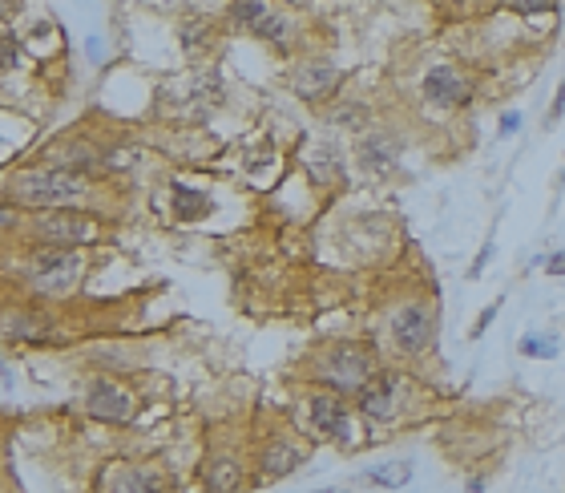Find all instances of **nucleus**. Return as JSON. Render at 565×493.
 Returning <instances> with one entry per match:
<instances>
[{"label":"nucleus","instance_id":"nucleus-6","mask_svg":"<svg viewBox=\"0 0 565 493\" xmlns=\"http://www.w3.org/2000/svg\"><path fill=\"white\" fill-rule=\"evenodd\" d=\"M424 93L436 105H461L468 97V81L456 73V69H448V65H436V69H428V77H424Z\"/></svg>","mask_w":565,"mask_h":493},{"label":"nucleus","instance_id":"nucleus-14","mask_svg":"<svg viewBox=\"0 0 565 493\" xmlns=\"http://www.w3.org/2000/svg\"><path fill=\"white\" fill-rule=\"evenodd\" d=\"M53 162L61 166L65 174H81V170H93V150H85V146H61V150L53 154Z\"/></svg>","mask_w":565,"mask_h":493},{"label":"nucleus","instance_id":"nucleus-5","mask_svg":"<svg viewBox=\"0 0 565 493\" xmlns=\"http://www.w3.org/2000/svg\"><path fill=\"white\" fill-rule=\"evenodd\" d=\"M392 332H396V340H400L404 352H424V348H428V336H432L428 312H424V307H404V312H396V319H392Z\"/></svg>","mask_w":565,"mask_h":493},{"label":"nucleus","instance_id":"nucleus-13","mask_svg":"<svg viewBox=\"0 0 565 493\" xmlns=\"http://www.w3.org/2000/svg\"><path fill=\"white\" fill-rule=\"evenodd\" d=\"M210 211V203L202 198L198 190H190V186H182V182H174V215H182V218H202Z\"/></svg>","mask_w":565,"mask_h":493},{"label":"nucleus","instance_id":"nucleus-2","mask_svg":"<svg viewBox=\"0 0 565 493\" xmlns=\"http://www.w3.org/2000/svg\"><path fill=\"white\" fill-rule=\"evenodd\" d=\"M77 271H81V263H77L73 251H65V247H53V251H41L37 259H33V267H28V283L41 291H69L73 287Z\"/></svg>","mask_w":565,"mask_h":493},{"label":"nucleus","instance_id":"nucleus-24","mask_svg":"<svg viewBox=\"0 0 565 493\" xmlns=\"http://www.w3.org/2000/svg\"><path fill=\"white\" fill-rule=\"evenodd\" d=\"M545 267H549V275H565V251H557Z\"/></svg>","mask_w":565,"mask_h":493},{"label":"nucleus","instance_id":"nucleus-8","mask_svg":"<svg viewBox=\"0 0 565 493\" xmlns=\"http://www.w3.org/2000/svg\"><path fill=\"white\" fill-rule=\"evenodd\" d=\"M360 408H364L372 420H392L396 417V388H392V376H380L372 384L360 388Z\"/></svg>","mask_w":565,"mask_h":493},{"label":"nucleus","instance_id":"nucleus-16","mask_svg":"<svg viewBox=\"0 0 565 493\" xmlns=\"http://www.w3.org/2000/svg\"><path fill=\"white\" fill-rule=\"evenodd\" d=\"M158 477L154 473H122V477L113 481V493H158Z\"/></svg>","mask_w":565,"mask_h":493},{"label":"nucleus","instance_id":"nucleus-18","mask_svg":"<svg viewBox=\"0 0 565 493\" xmlns=\"http://www.w3.org/2000/svg\"><path fill=\"white\" fill-rule=\"evenodd\" d=\"M254 33H259V37H271V41H283V37H287V21L275 16V13H267L263 21L254 25Z\"/></svg>","mask_w":565,"mask_h":493},{"label":"nucleus","instance_id":"nucleus-10","mask_svg":"<svg viewBox=\"0 0 565 493\" xmlns=\"http://www.w3.org/2000/svg\"><path fill=\"white\" fill-rule=\"evenodd\" d=\"M331 372H335V384H352V388H364L367 384V360L355 348H339L331 352Z\"/></svg>","mask_w":565,"mask_h":493},{"label":"nucleus","instance_id":"nucleus-12","mask_svg":"<svg viewBox=\"0 0 565 493\" xmlns=\"http://www.w3.org/2000/svg\"><path fill=\"white\" fill-rule=\"evenodd\" d=\"M206 489L210 493H235L239 489V465L235 461H214L206 469Z\"/></svg>","mask_w":565,"mask_h":493},{"label":"nucleus","instance_id":"nucleus-4","mask_svg":"<svg viewBox=\"0 0 565 493\" xmlns=\"http://www.w3.org/2000/svg\"><path fill=\"white\" fill-rule=\"evenodd\" d=\"M89 413L97 420H113V425H126V420H134V401H129L126 392L117 388V384H109V380H97L93 388H89Z\"/></svg>","mask_w":565,"mask_h":493},{"label":"nucleus","instance_id":"nucleus-15","mask_svg":"<svg viewBox=\"0 0 565 493\" xmlns=\"http://www.w3.org/2000/svg\"><path fill=\"white\" fill-rule=\"evenodd\" d=\"M367 481H372V485H392V489H396V485H408V481H412V465H408V461H388V465L372 469Z\"/></svg>","mask_w":565,"mask_h":493},{"label":"nucleus","instance_id":"nucleus-23","mask_svg":"<svg viewBox=\"0 0 565 493\" xmlns=\"http://www.w3.org/2000/svg\"><path fill=\"white\" fill-rule=\"evenodd\" d=\"M16 65V37H9L4 41V69H13Z\"/></svg>","mask_w":565,"mask_h":493},{"label":"nucleus","instance_id":"nucleus-17","mask_svg":"<svg viewBox=\"0 0 565 493\" xmlns=\"http://www.w3.org/2000/svg\"><path fill=\"white\" fill-rule=\"evenodd\" d=\"M230 16L242 21V25H259V21L267 16V4H263V0H239V4L230 9Z\"/></svg>","mask_w":565,"mask_h":493},{"label":"nucleus","instance_id":"nucleus-7","mask_svg":"<svg viewBox=\"0 0 565 493\" xmlns=\"http://www.w3.org/2000/svg\"><path fill=\"white\" fill-rule=\"evenodd\" d=\"M311 417H315V425H319L327 437H335V441H355V429H352V420H348V408L339 405L335 396H315L311 401Z\"/></svg>","mask_w":565,"mask_h":493},{"label":"nucleus","instance_id":"nucleus-11","mask_svg":"<svg viewBox=\"0 0 565 493\" xmlns=\"http://www.w3.org/2000/svg\"><path fill=\"white\" fill-rule=\"evenodd\" d=\"M295 461H299L295 445L271 441V445H267V453H263V473H267V477H283V473H291V469H295Z\"/></svg>","mask_w":565,"mask_h":493},{"label":"nucleus","instance_id":"nucleus-3","mask_svg":"<svg viewBox=\"0 0 565 493\" xmlns=\"http://www.w3.org/2000/svg\"><path fill=\"white\" fill-rule=\"evenodd\" d=\"M37 235L53 247H81V243L97 239V227L81 215H49L37 223Z\"/></svg>","mask_w":565,"mask_h":493},{"label":"nucleus","instance_id":"nucleus-26","mask_svg":"<svg viewBox=\"0 0 565 493\" xmlns=\"http://www.w3.org/2000/svg\"><path fill=\"white\" fill-rule=\"evenodd\" d=\"M319 493H339V489H319Z\"/></svg>","mask_w":565,"mask_h":493},{"label":"nucleus","instance_id":"nucleus-9","mask_svg":"<svg viewBox=\"0 0 565 493\" xmlns=\"http://www.w3.org/2000/svg\"><path fill=\"white\" fill-rule=\"evenodd\" d=\"M331 81H335V69H331L327 61H315V65H299L291 85H295V93H299V97H307V102H311V97H323L327 89H331Z\"/></svg>","mask_w":565,"mask_h":493},{"label":"nucleus","instance_id":"nucleus-21","mask_svg":"<svg viewBox=\"0 0 565 493\" xmlns=\"http://www.w3.org/2000/svg\"><path fill=\"white\" fill-rule=\"evenodd\" d=\"M553 0H517V9L521 13H541V9H549Z\"/></svg>","mask_w":565,"mask_h":493},{"label":"nucleus","instance_id":"nucleus-20","mask_svg":"<svg viewBox=\"0 0 565 493\" xmlns=\"http://www.w3.org/2000/svg\"><path fill=\"white\" fill-rule=\"evenodd\" d=\"M561 114H565V81H561V89H557V102H553V110H549V126H557V122H561Z\"/></svg>","mask_w":565,"mask_h":493},{"label":"nucleus","instance_id":"nucleus-22","mask_svg":"<svg viewBox=\"0 0 565 493\" xmlns=\"http://www.w3.org/2000/svg\"><path fill=\"white\" fill-rule=\"evenodd\" d=\"M493 316H497V307H485V316H480L477 324H473V336H485V328L493 324Z\"/></svg>","mask_w":565,"mask_h":493},{"label":"nucleus","instance_id":"nucleus-19","mask_svg":"<svg viewBox=\"0 0 565 493\" xmlns=\"http://www.w3.org/2000/svg\"><path fill=\"white\" fill-rule=\"evenodd\" d=\"M521 352L537 356V360H553V356H557V344H553V340H525V344H521Z\"/></svg>","mask_w":565,"mask_h":493},{"label":"nucleus","instance_id":"nucleus-25","mask_svg":"<svg viewBox=\"0 0 565 493\" xmlns=\"http://www.w3.org/2000/svg\"><path fill=\"white\" fill-rule=\"evenodd\" d=\"M517 122H521V114H505V122H501V134H513V129H517Z\"/></svg>","mask_w":565,"mask_h":493},{"label":"nucleus","instance_id":"nucleus-1","mask_svg":"<svg viewBox=\"0 0 565 493\" xmlns=\"http://www.w3.org/2000/svg\"><path fill=\"white\" fill-rule=\"evenodd\" d=\"M13 194L25 206H65L81 194V182L65 170H25L13 178Z\"/></svg>","mask_w":565,"mask_h":493}]
</instances>
